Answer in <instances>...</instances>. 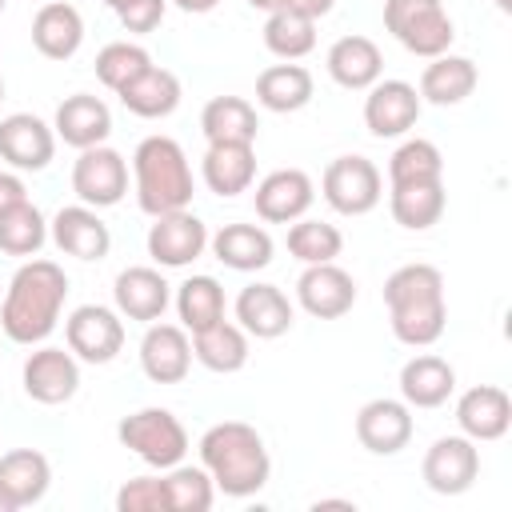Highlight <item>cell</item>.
Listing matches in <instances>:
<instances>
[{
  "mask_svg": "<svg viewBox=\"0 0 512 512\" xmlns=\"http://www.w3.org/2000/svg\"><path fill=\"white\" fill-rule=\"evenodd\" d=\"M68 296V276L56 260H28L16 268L4 308H0V328L16 344H40L52 336L60 308Z\"/></svg>",
  "mask_w": 512,
  "mask_h": 512,
  "instance_id": "1",
  "label": "cell"
},
{
  "mask_svg": "<svg viewBox=\"0 0 512 512\" xmlns=\"http://www.w3.org/2000/svg\"><path fill=\"white\" fill-rule=\"evenodd\" d=\"M200 464L208 468L216 492L244 500L256 496L268 476H272V460L268 448L260 440V432L244 420H220L200 436Z\"/></svg>",
  "mask_w": 512,
  "mask_h": 512,
  "instance_id": "2",
  "label": "cell"
},
{
  "mask_svg": "<svg viewBox=\"0 0 512 512\" xmlns=\"http://www.w3.org/2000/svg\"><path fill=\"white\" fill-rule=\"evenodd\" d=\"M132 176H136V204L148 216L180 212L192 204V168L172 136H144L132 152Z\"/></svg>",
  "mask_w": 512,
  "mask_h": 512,
  "instance_id": "3",
  "label": "cell"
},
{
  "mask_svg": "<svg viewBox=\"0 0 512 512\" xmlns=\"http://www.w3.org/2000/svg\"><path fill=\"white\" fill-rule=\"evenodd\" d=\"M384 28L412 56H444L456 40V28L440 0H384Z\"/></svg>",
  "mask_w": 512,
  "mask_h": 512,
  "instance_id": "4",
  "label": "cell"
},
{
  "mask_svg": "<svg viewBox=\"0 0 512 512\" xmlns=\"http://www.w3.org/2000/svg\"><path fill=\"white\" fill-rule=\"evenodd\" d=\"M116 436L128 452H136L144 464L152 468H172L184 460L188 452V432L184 424L168 412V408H140V412H128L120 424H116Z\"/></svg>",
  "mask_w": 512,
  "mask_h": 512,
  "instance_id": "5",
  "label": "cell"
},
{
  "mask_svg": "<svg viewBox=\"0 0 512 512\" xmlns=\"http://www.w3.org/2000/svg\"><path fill=\"white\" fill-rule=\"evenodd\" d=\"M324 200L340 216H364L384 196V176L368 156H336L320 176Z\"/></svg>",
  "mask_w": 512,
  "mask_h": 512,
  "instance_id": "6",
  "label": "cell"
},
{
  "mask_svg": "<svg viewBox=\"0 0 512 512\" xmlns=\"http://www.w3.org/2000/svg\"><path fill=\"white\" fill-rule=\"evenodd\" d=\"M72 192L88 208H112V204H120L124 192H128V160L116 148H108V144L80 148V156L72 164Z\"/></svg>",
  "mask_w": 512,
  "mask_h": 512,
  "instance_id": "7",
  "label": "cell"
},
{
  "mask_svg": "<svg viewBox=\"0 0 512 512\" xmlns=\"http://www.w3.org/2000/svg\"><path fill=\"white\" fill-rule=\"evenodd\" d=\"M64 340H68V352L76 360L108 364L124 348V320H120V312H112L104 304H80L64 320Z\"/></svg>",
  "mask_w": 512,
  "mask_h": 512,
  "instance_id": "8",
  "label": "cell"
},
{
  "mask_svg": "<svg viewBox=\"0 0 512 512\" xmlns=\"http://www.w3.org/2000/svg\"><path fill=\"white\" fill-rule=\"evenodd\" d=\"M424 484L436 492V496H460L476 484L480 476V452H476V440L468 436H440L428 452H424Z\"/></svg>",
  "mask_w": 512,
  "mask_h": 512,
  "instance_id": "9",
  "label": "cell"
},
{
  "mask_svg": "<svg viewBox=\"0 0 512 512\" xmlns=\"http://www.w3.org/2000/svg\"><path fill=\"white\" fill-rule=\"evenodd\" d=\"M204 248H208V228H204V220L192 216L188 208L152 216V228H148V256H152L160 268H188L196 256H204Z\"/></svg>",
  "mask_w": 512,
  "mask_h": 512,
  "instance_id": "10",
  "label": "cell"
},
{
  "mask_svg": "<svg viewBox=\"0 0 512 512\" xmlns=\"http://www.w3.org/2000/svg\"><path fill=\"white\" fill-rule=\"evenodd\" d=\"M420 104L424 100H420L416 84H408V80H376L368 88V96H364V124L380 140L404 136L408 128H416Z\"/></svg>",
  "mask_w": 512,
  "mask_h": 512,
  "instance_id": "11",
  "label": "cell"
},
{
  "mask_svg": "<svg viewBox=\"0 0 512 512\" xmlns=\"http://www.w3.org/2000/svg\"><path fill=\"white\" fill-rule=\"evenodd\" d=\"M296 300H300V308H304L308 316H316V320H336V316L352 312V304H356V280H352L336 260H328V264H308V268L300 272V280H296Z\"/></svg>",
  "mask_w": 512,
  "mask_h": 512,
  "instance_id": "12",
  "label": "cell"
},
{
  "mask_svg": "<svg viewBox=\"0 0 512 512\" xmlns=\"http://www.w3.org/2000/svg\"><path fill=\"white\" fill-rule=\"evenodd\" d=\"M76 388H80V364L72 352L44 344L24 360V392L36 404H48V408L68 404L76 396Z\"/></svg>",
  "mask_w": 512,
  "mask_h": 512,
  "instance_id": "13",
  "label": "cell"
},
{
  "mask_svg": "<svg viewBox=\"0 0 512 512\" xmlns=\"http://www.w3.org/2000/svg\"><path fill=\"white\" fill-rule=\"evenodd\" d=\"M56 156V132L32 116V112H12L0 120V160H8L16 172H40Z\"/></svg>",
  "mask_w": 512,
  "mask_h": 512,
  "instance_id": "14",
  "label": "cell"
},
{
  "mask_svg": "<svg viewBox=\"0 0 512 512\" xmlns=\"http://www.w3.org/2000/svg\"><path fill=\"white\" fill-rule=\"evenodd\" d=\"M412 408L404 400H368L356 412V440L372 452V456H396L400 448H408L412 440Z\"/></svg>",
  "mask_w": 512,
  "mask_h": 512,
  "instance_id": "15",
  "label": "cell"
},
{
  "mask_svg": "<svg viewBox=\"0 0 512 512\" xmlns=\"http://www.w3.org/2000/svg\"><path fill=\"white\" fill-rule=\"evenodd\" d=\"M316 200L312 176L300 168H276L256 184V216L268 224H292L300 220Z\"/></svg>",
  "mask_w": 512,
  "mask_h": 512,
  "instance_id": "16",
  "label": "cell"
},
{
  "mask_svg": "<svg viewBox=\"0 0 512 512\" xmlns=\"http://www.w3.org/2000/svg\"><path fill=\"white\" fill-rule=\"evenodd\" d=\"M140 368L152 384H180L192 368V340L180 324H148L140 340Z\"/></svg>",
  "mask_w": 512,
  "mask_h": 512,
  "instance_id": "17",
  "label": "cell"
},
{
  "mask_svg": "<svg viewBox=\"0 0 512 512\" xmlns=\"http://www.w3.org/2000/svg\"><path fill=\"white\" fill-rule=\"evenodd\" d=\"M52 240L64 256H76V260H104L108 248H112V232L108 224L96 216V208L88 204H68L52 216Z\"/></svg>",
  "mask_w": 512,
  "mask_h": 512,
  "instance_id": "18",
  "label": "cell"
},
{
  "mask_svg": "<svg viewBox=\"0 0 512 512\" xmlns=\"http://www.w3.org/2000/svg\"><path fill=\"white\" fill-rule=\"evenodd\" d=\"M456 424L468 440H500L512 424V396L496 384H476L456 400Z\"/></svg>",
  "mask_w": 512,
  "mask_h": 512,
  "instance_id": "19",
  "label": "cell"
},
{
  "mask_svg": "<svg viewBox=\"0 0 512 512\" xmlns=\"http://www.w3.org/2000/svg\"><path fill=\"white\" fill-rule=\"evenodd\" d=\"M112 296H116V312H120V316L140 320V324H152V320L164 316V308H168V300H172V284H168L156 268L136 264V268H124V272L116 276Z\"/></svg>",
  "mask_w": 512,
  "mask_h": 512,
  "instance_id": "20",
  "label": "cell"
},
{
  "mask_svg": "<svg viewBox=\"0 0 512 512\" xmlns=\"http://www.w3.org/2000/svg\"><path fill=\"white\" fill-rule=\"evenodd\" d=\"M236 320L256 340H276L292 328V304L276 284H248L236 296Z\"/></svg>",
  "mask_w": 512,
  "mask_h": 512,
  "instance_id": "21",
  "label": "cell"
},
{
  "mask_svg": "<svg viewBox=\"0 0 512 512\" xmlns=\"http://www.w3.org/2000/svg\"><path fill=\"white\" fill-rule=\"evenodd\" d=\"M52 132H56L68 148H92V144H104L108 132H112V112H108V104H104L100 96L76 92V96L60 100Z\"/></svg>",
  "mask_w": 512,
  "mask_h": 512,
  "instance_id": "22",
  "label": "cell"
},
{
  "mask_svg": "<svg viewBox=\"0 0 512 512\" xmlns=\"http://www.w3.org/2000/svg\"><path fill=\"white\" fill-rule=\"evenodd\" d=\"M52 484V464L36 448H12L0 456V492L12 500V508H32L44 500Z\"/></svg>",
  "mask_w": 512,
  "mask_h": 512,
  "instance_id": "23",
  "label": "cell"
},
{
  "mask_svg": "<svg viewBox=\"0 0 512 512\" xmlns=\"http://www.w3.org/2000/svg\"><path fill=\"white\" fill-rule=\"evenodd\" d=\"M456 392V368L444 356H412L400 368V400L408 408H440Z\"/></svg>",
  "mask_w": 512,
  "mask_h": 512,
  "instance_id": "24",
  "label": "cell"
},
{
  "mask_svg": "<svg viewBox=\"0 0 512 512\" xmlns=\"http://www.w3.org/2000/svg\"><path fill=\"white\" fill-rule=\"evenodd\" d=\"M32 44L48 60L76 56L80 44H84V20H80V12L72 4H64V0L40 4V12L32 16Z\"/></svg>",
  "mask_w": 512,
  "mask_h": 512,
  "instance_id": "25",
  "label": "cell"
},
{
  "mask_svg": "<svg viewBox=\"0 0 512 512\" xmlns=\"http://www.w3.org/2000/svg\"><path fill=\"white\" fill-rule=\"evenodd\" d=\"M380 72H384V56H380L376 40H368V36H340L328 48V76L340 88L364 92L380 80Z\"/></svg>",
  "mask_w": 512,
  "mask_h": 512,
  "instance_id": "26",
  "label": "cell"
},
{
  "mask_svg": "<svg viewBox=\"0 0 512 512\" xmlns=\"http://www.w3.org/2000/svg\"><path fill=\"white\" fill-rule=\"evenodd\" d=\"M476 80H480V72H476V64L468 56L444 52V56H432V64L420 72V88L416 92H420V100H428L436 108H452V104H464L472 96Z\"/></svg>",
  "mask_w": 512,
  "mask_h": 512,
  "instance_id": "27",
  "label": "cell"
},
{
  "mask_svg": "<svg viewBox=\"0 0 512 512\" xmlns=\"http://www.w3.org/2000/svg\"><path fill=\"white\" fill-rule=\"evenodd\" d=\"M200 172H204V184L216 196L232 200V196L252 188V180H256V152H252V144H208Z\"/></svg>",
  "mask_w": 512,
  "mask_h": 512,
  "instance_id": "28",
  "label": "cell"
},
{
  "mask_svg": "<svg viewBox=\"0 0 512 512\" xmlns=\"http://www.w3.org/2000/svg\"><path fill=\"white\" fill-rule=\"evenodd\" d=\"M116 96H120V104L132 116H140V120H164V116H172L180 108V80H176V72L152 64L128 88H120Z\"/></svg>",
  "mask_w": 512,
  "mask_h": 512,
  "instance_id": "29",
  "label": "cell"
},
{
  "mask_svg": "<svg viewBox=\"0 0 512 512\" xmlns=\"http://www.w3.org/2000/svg\"><path fill=\"white\" fill-rule=\"evenodd\" d=\"M212 256L232 272H256L272 264V236L256 224H224L216 236H208Z\"/></svg>",
  "mask_w": 512,
  "mask_h": 512,
  "instance_id": "30",
  "label": "cell"
},
{
  "mask_svg": "<svg viewBox=\"0 0 512 512\" xmlns=\"http://www.w3.org/2000/svg\"><path fill=\"white\" fill-rule=\"evenodd\" d=\"M200 128L208 144H256L260 120L244 96H212L200 112Z\"/></svg>",
  "mask_w": 512,
  "mask_h": 512,
  "instance_id": "31",
  "label": "cell"
},
{
  "mask_svg": "<svg viewBox=\"0 0 512 512\" xmlns=\"http://www.w3.org/2000/svg\"><path fill=\"white\" fill-rule=\"evenodd\" d=\"M192 356L208 368V372H220V376H232L248 364V332L240 324H228V320H216L212 328L204 332H192Z\"/></svg>",
  "mask_w": 512,
  "mask_h": 512,
  "instance_id": "32",
  "label": "cell"
},
{
  "mask_svg": "<svg viewBox=\"0 0 512 512\" xmlns=\"http://www.w3.org/2000/svg\"><path fill=\"white\" fill-rule=\"evenodd\" d=\"M316 84L304 64H272L256 76V100L268 112H300L312 100Z\"/></svg>",
  "mask_w": 512,
  "mask_h": 512,
  "instance_id": "33",
  "label": "cell"
},
{
  "mask_svg": "<svg viewBox=\"0 0 512 512\" xmlns=\"http://www.w3.org/2000/svg\"><path fill=\"white\" fill-rule=\"evenodd\" d=\"M384 304L388 312H404V308H428V304H444V276L432 264H404L384 280Z\"/></svg>",
  "mask_w": 512,
  "mask_h": 512,
  "instance_id": "34",
  "label": "cell"
},
{
  "mask_svg": "<svg viewBox=\"0 0 512 512\" xmlns=\"http://www.w3.org/2000/svg\"><path fill=\"white\" fill-rule=\"evenodd\" d=\"M392 220L408 232H424L444 216V180H424V184H392L388 196Z\"/></svg>",
  "mask_w": 512,
  "mask_h": 512,
  "instance_id": "35",
  "label": "cell"
},
{
  "mask_svg": "<svg viewBox=\"0 0 512 512\" xmlns=\"http://www.w3.org/2000/svg\"><path fill=\"white\" fill-rule=\"evenodd\" d=\"M176 312L184 332H204L224 320V288L216 276H188L176 288Z\"/></svg>",
  "mask_w": 512,
  "mask_h": 512,
  "instance_id": "36",
  "label": "cell"
},
{
  "mask_svg": "<svg viewBox=\"0 0 512 512\" xmlns=\"http://www.w3.org/2000/svg\"><path fill=\"white\" fill-rule=\"evenodd\" d=\"M48 240V220L32 200H20L0 212V252L8 256H36Z\"/></svg>",
  "mask_w": 512,
  "mask_h": 512,
  "instance_id": "37",
  "label": "cell"
},
{
  "mask_svg": "<svg viewBox=\"0 0 512 512\" xmlns=\"http://www.w3.org/2000/svg\"><path fill=\"white\" fill-rule=\"evenodd\" d=\"M264 48L280 60H300L316 48V20L292 12V8H280V12H268L264 20Z\"/></svg>",
  "mask_w": 512,
  "mask_h": 512,
  "instance_id": "38",
  "label": "cell"
},
{
  "mask_svg": "<svg viewBox=\"0 0 512 512\" xmlns=\"http://www.w3.org/2000/svg\"><path fill=\"white\" fill-rule=\"evenodd\" d=\"M164 496H168V512H208L216 500V484L208 476V468L200 464H172L164 468Z\"/></svg>",
  "mask_w": 512,
  "mask_h": 512,
  "instance_id": "39",
  "label": "cell"
},
{
  "mask_svg": "<svg viewBox=\"0 0 512 512\" xmlns=\"http://www.w3.org/2000/svg\"><path fill=\"white\" fill-rule=\"evenodd\" d=\"M444 180V156L432 140H404L388 160V184H424Z\"/></svg>",
  "mask_w": 512,
  "mask_h": 512,
  "instance_id": "40",
  "label": "cell"
},
{
  "mask_svg": "<svg viewBox=\"0 0 512 512\" xmlns=\"http://www.w3.org/2000/svg\"><path fill=\"white\" fill-rule=\"evenodd\" d=\"M340 248H344V236H340V228L328 224V220H308V216H300V220H292V228H288V252H292L300 264H328V260L340 256Z\"/></svg>",
  "mask_w": 512,
  "mask_h": 512,
  "instance_id": "41",
  "label": "cell"
},
{
  "mask_svg": "<svg viewBox=\"0 0 512 512\" xmlns=\"http://www.w3.org/2000/svg\"><path fill=\"white\" fill-rule=\"evenodd\" d=\"M144 68H152V56L140 48V44H128V40H116V44H104L96 52V80L112 92L128 88Z\"/></svg>",
  "mask_w": 512,
  "mask_h": 512,
  "instance_id": "42",
  "label": "cell"
},
{
  "mask_svg": "<svg viewBox=\"0 0 512 512\" xmlns=\"http://www.w3.org/2000/svg\"><path fill=\"white\" fill-rule=\"evenodd\" d=\"M116 512H168L164 480H160V476H136V480L120 484V492H116Z\"/></svg>",
  "mask_w": 512,
  "mask_h": 512,
  "instance_id": "43",
  "label": "cell"
},
{
  "mask_svg": "<svg viewBox=\"0 0 512 512\" xmlns=\"http://www.w3.org/2000/svg\"><path fill=\"white\" fill-rule=\"evenodd\" d=\"M116 16H120V24L128 28V32H152L160 20H164V12H168V0H120L116 8H112Z\"/></svg>",
  "mask_w": 512,
  "mask_h": 512,
  "instance_id": "44",
  "label": "cell"
},
{
  "mask_svg": "<svg viewBox=\"0 0 512 512\" xmlns=\"http://www.w3.org/2000/svg\"><path fill=\"white\" fill-rule=\"evenodd\" d=\"M20 200H28L24 180H20L16 172H0V212L12 208V204H20Z\"/></svg>",
  "mask_w": 512,
  "mask_h": 512,
  "instance_id": "45",
  "label": "cell"
},
{
  "mask_svg": "<svg viewBox=\"0 0 512 512\" xmlns=\"http://www.w3.org/2000/svg\"><path fill=\"white\" fill-rule=\"evenodd\" d=\"M284 8H292V12L308 16V20H320V16H328L336 8V0H288Z\"/></svg>",
  "mask_w": 512,
  "mask_h": 512,
  "instance_id": "46",
  "label": "cell"
},
{
  "mask_svg": "<svg viewBox=\"0 0 512 512\" xmlns=\"http://www.w3.org/2000/svg\"><path fill=\"white\" fill-rule=\"evenodd\" d=\"M180 12H192V16H204V12H212L220 0H172Z\"/></svg>",
  "mask_w": 512,
  "mask_h": 512,
  "instance_id": "47",
  "label": "cell"
},
{
  "mask_svg": "<svg viewBox=\"0 0 512 512\" xmlns=\"http://www.w3.org/2000/svg\"><path fill=\"white\" fill-rule=\"evenodd\" d=\"M316 508H344V512H356V504H352V500H316V504H312V512H316Z\"/></svg>",
  "mask_w": 512,
  "mask_h": 512,
  "instance_id": "48",
  "label": "cell"
},
{
  "mask_svg": "<svg viewBox=\"0 0 512 512\" xmlns=\"http://www.w3.org/2000/svg\"><path fill=\"white\" fill-rule=\"evenodd\" d=\"M248 4H252V8H260V12H280L288 0H248Z\"/></svg>",
  "mask_w": 512,
  "mask_h": 512,
  "instance_id": "49",
  "label": "cell"
},
{
  "mask_svg": "<svg viewBox=\"0 0 512 512\" xmlns=\"http://www.w3.org/2000/svg\"><path fill=\"white\" fill-rule=\"evenodd\" d=\"M0 512H16V508H12V500H8L4 492H0Z\"/></svg>",
  "mask_w": 512,
  "mask_h": 512,
  "instance_id": "50",
  "label": "cell"
},
{
  "mask_svg": "<svg viewBox=\"0 0 512 512\" xmlns=\"http://www.w3.org/2000/svg\"><path fill=\"white\" fill-rule=\"evenodd\" d=\"M496 4H500V12H508V8H512V0H496Z\"/></svg>",
  "mask_w": 512,
  "mask_h": 512,
  "instance_id": "51",
  "label": "cell"
},
{
  "mask_svg": "<svg viewBox=\"0 0 512 512\" xmlns=\"http://www.w3.org/2000/svg\"><path fill=\"white\" fill-rule=\"evenodd\" d=\"M0 100H4V76H0Z\"/></svg>",
  "mask_w": 512,
  "mask_h": 512,
  "instance_id": "52",
  "label": "cell"
},
{
  "mask_svg": "<svg viewBox=\"0 0 512 512\" xmlns=\"http://www.w3.org/2000/svg\"><path fill=\"white\" fill-rule=\"evenodd\" d=\"M104 4H108V8H116V4H120V0H104Z\"/></svg>",
  "mask_w": 512,
  "mask_h": 512,
  "instance_id": "53",
  "label": "cell"
},
{
  "mask_svg": "<svg viewBox=\"0 0 512 512\" xmlns=\"http://www.w3.org/2000/svg\"><path fill=\"white\" fill-rule=\"evenodd\" d=\"M4 4H8V0H0V12H4Z\"/></svg>",
  "mask_w": 512,
  "mask_h": 512,
  "instance_id": "54",
  "label": "cell"
}]
</instances>
